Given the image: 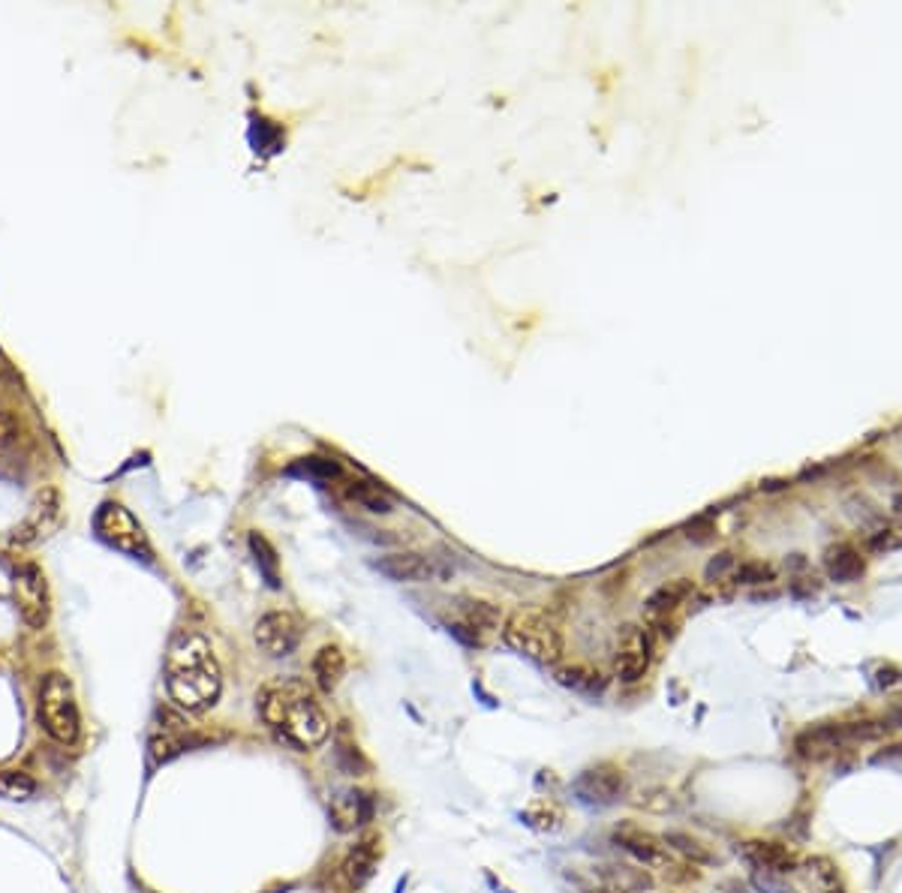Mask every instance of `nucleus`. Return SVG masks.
<instances>
[{
	"mask_svg": "<svg viewBox=\"0 0 902 893\" xmlns=\"http://www.w3.org/2000/svg\"><path fill=\"white\" fill-rule=\"evenodd\" d=\"M346 496L353 499L355 506L367 508V512H374V515H388V512L395 508V499H391L388 491H383V487L374 485V482H362V478H355V482L346 485Z\"/></svg>",
	"mask_w": 902,
	"mask_h": 893,
	"instance_id": "5701e85b",
	"label": "nucleus"
},
{
	"mask_svg": "<svg viewBox=\"0 0 902 893\" xmlns=\"http://www.w3.org/2000/svg\"><path fill=\"white\" fill-rule=\"evenodd\" d=\"M626 792V779H623V771H616L611 764H599V767H590L583 771L578 779H575V794L581 804L590 806H611L620 800V794Z\"/></svg>",
	"mask_w": 902,
	"mask_h": 893,
	"instance_id": "9d476101",
	"label": "nucleus"
},
{
	"mask_svg": "<svg viewBox=\"0 0 902 893\" xmlns=\"http://www.w3.org/2000/svg\"><path fill=\"white\" fill-rule=\"evenodd\" d=\"M343 674H346V656L341 653V647H334V644L322 647V650L316 653V659H313V677H316V684H320L322 692L337 689V684L343 680Z\"/></svg>",
	"mask_w": 902,
	"mask_h": 893,
	"instance_id": "4be33fe9",
	"label": "nucleus"
},
{
	"mask_svg": "<svg viewBox=\"0 0 902 893\" xmlns=\"http://www.w3.org/2000/svg\"><path fill=\"white\" fill-rule=\"evenodd\" d=\"M250 545H254V551H262L265 574H268V581H271V587L280 584V581H277V560H275V551L268 548V541H265L262 536H254V539H250Z\"/></svg>",
	"mask_w": 902,
	"mask_h": 893,
	"instance_id": "2f4dec72",
	"label": "nucleus"
},
{
	"mask_svg": "<svg viewBox=\"0 0 902 893\" xmlns=\"http://www.w3.org/2000/svg\"><path fill=\"white\" fill-rule=\"evenodd\" d=\"M888 722H891L893 728H902V704L891 707V710H888Z\"/></svg>",
	"mask_w": 902,
	"mask_h": 893,
	"instance_id": "c9c22d12",
	"label": "nucleus"
},
{
	"mask_svg": "<svg viewBox=\"0 0 902 893\" xmlns=\"http://www.w3.org/2000/svg\"><path fill=\"white\" fill-rule=\"evenodd\" d=\"M256 647L271 656V659H283L289 653H296L298 641H301V623L292 617L289 611H271L256 623Z\"/></svg>",
	"mask_w": 902,
	"mask_h": 893,
	"instance_id": "6e6552de",
	"label": "nucleus"
},
{
	"mask_svg": "<svg viewBox=\"0 0 902 893\" xmlns=\"http://www.w3.org/2000/svg\"><path fill=\"white\" fill-rule=\"evenodd\" d=\"M376 569L391 581H404V584H425V581H437L442 574L440 562L428 553H391L386 560L376 562Z\"/></svg>",
	"mask_w": 902,
	"mask_h": 893,
	"instance_id": "f8f14e48",
	"label": "nucleus"
},
{
	"mask_svg": "<svg viewBox=\"0 0 902 893\" xmlns=\"http://www.w3.org/2000/svg\"><path fill=\"white\" fill-rule=\"evenodd\" d=\"M595 875L605 882L608 891L614 893H638L647 891L649 875L644 870H635V867H626V863H605V867H595Z\"/></svg>",
	"mask_w": 902,
	"mask_h": 893,
	"instance_id": "aec40b11",
	"label": "nucleus"
},
{
	"mask_svg": "<svg viewBox=\"0 0 902 893\" xmlns=\"http://www.w3.org/2000/svg\"><path fill=\"white\" fill-rule=\"evenodd\" d=\"M893 508H896V515H900V518H902V494L893 496Z\"/></svg>",
	"mask_w": 902,
	"mask_h": 893,
	"instance_id": "e433bc0d",
	"label": "nucleus"
},
{
	"mask_svg": "<svg viewBox=\"0 0 902 893\" xmlns=\"http://www.w3.org/2000/svg\"><path fill=\"white\" fill-rule=\"evenodd\" d=\"M376 863H379V846H376V839H364V842H358L353 851H350V858H346V875H350V882L358 887V884H364L371 875H374Z\"/></svg>",
	"mask_w": 902,
	"mask_h": 893,
	"instance_id": "b1692460",
	"label": "nucleus"
},
{
	"mask_svg": "<svg viewBox=\"0 0 902 893\" xmlns=\"http://www.w3.org/2000/svg\"><path fill=\"white\" fill-rule=\"evenodd\" d=\"M36 792V783L22 771H0V800H28Z\"/></svg>",
	"mask_w": 902,
	"mask_h": 893,
	"instance_id": "393cba45",
	"label": "nucleus"
},
{
	"mask_svg": "<svg viewBox=\"0 0 902 893\" xmlns=\"http://www.w3.org/2000/svg\"><path fill=\"white\" fill-rule=\"evenodd\" d=\"M259 713H262L265 725L298 752L316 750L331 734L325 710L313 698L310 686L296 677H283V680L265 686L259 695Z\"/></svg>",
	"mask_w": 902,
	"mask_h": 893,
	"instance_id": "f257e3e1",
	"label": "nucleus"
},
{
	"mask_svg": "<svg viewBox=\"0 0 902 893\" xmlns=\"http://www.w3.org/2000/svg\"><path fill=\"white\" fill-rule=\"evenodd\" d=\"M689 593H692V584H689L686 578H677V581L659 587L656 593L649 595L644 614H647V620H653V623H659V620H665L668 614H674V611L689 599Z\"/></svg>",
	"mask_w": 902,
	"mask_h": 893,
	"instance_id": "6ab92c4d",
	"label": "nucleus"
},
{
	"mask_svg": "<svg viewBox=\"0 0 902 893\" xmlns=\"http://www.w3.org/2000/svg\"><path fill=\"white\" fill-rule=\"evenodd\" d=\"M731 566H734L731 553H719V560H713L707 566V578H719V574L726 572V569H731Z\"/></svg>",
	"mask_w": 902,
	"mask_h": 893,
	"instance_id": "f704fd0d",
	"label": "nucleus"
},
{
	"mask_svg": "<svg viewBox=\"0 0 902 893\" xmlns=\"http://www.w3.org/2000/svg\"><path fill=\"white\" fill-rule=\"evenodd\" d=\"M743 858L755 870L780 872V875L797 870V863H801L794 849H788L785 842H773V839H749V842H743Z\"/></svg>",
	"mask_w": 902,
	"mask_h": 893,
	"instance_id": "4468645a",
	"label": "nucleus"
},
{
	"mask_svg": "<svg viewBox=\"0 0 902 893\" xmlns=\"http://www.w3.org/2000/svg\"><path fill=\"white\" fill-rule=\"evenodd\" d=\"M560 684L572 686V689H578V692H583V695H595V692H602L605 680H602V674L593 671V668H581V665H575V668H566V671H560Z\"/></svg>",
	"mask_w": 902,
	"mask_h": 893,
	"instance_id": "a878e982",
	"label": "nucleus"
},
{
	"mask_svg": "<svg viewBox=\"0 0 902 893\" xmlns=\"http://www.w3.org/2000/svg\"><path fill=\"white\" fill-rule=\"evenodd\" d=\"M454 632L466 638L470 644H482L500 632V611L491 602H479V599H463L458 605V620H454Z\"/></svg>",
	"mask_w": 902,
	"mask_h": 893,
	"instance_id": "9b49d317",
	"label": "nucleus"
},
{
	"mask_svg": "<svg viewBox=\"0 0 902 893\" xmlns=\"http://www.w3.org/2000/svg\"><path fill=\"white\" fill-rule=\"evenodd\" d=\"M825 569L837 584H851L863 574V557L851 545H834L825 551Z\"/></svg>",
	"mask_w": 902,
	"mask_h": 893,
	"instance_id": "412c9836",
	"label": "nucleus"
},
{
	"mask_svg": "<svg viewBox=\"0 0 902 893\" xmlns=\"http://www.w3.org/2000/svg\"><path fill=\"white\" fill-rule=\"evenodd\" d=\"M797 875L809 893H846V882L830 858H809L797 863Z\"/></svg>",
	"mask_w": 902,
	"mask_h": 893,
	"instance_id": "a211bd4d",
	"label": "nucleus"
},
{
	"mask_svg": "<svg viewBox=\"0 0 902 893\" xmlns=\"http://www.w3.org/2000/svg\"><path fill=\"white\" fill-rule=\"evenodd\" d=\"M649 661H653V638L647 628L626 626L620 635V647H616L614 671L623 684H638L647 674Z\"/></svg>",
	"mask_w": 902,
	"mask_h": 893,
	"instance_id": "1a4fd4ad",
	"label": "nucleus"
},
{
	"mask_svg": "<svg viewBox=\"0 0 902 893\" xmlns=\"http://www.w3.org/2000/svg\"><path fill=\"white\" fill-rule=\"evenodd\" d=\"M734 578H738L740 584H767V581H773V569L767 566V562L749 560V562H740Z\"/></svg>",
	"mask_w": 902,
	"mask_h": 893,
	"instance_id": "bb28decb",
	"label": "nucleus"
},
{
	"mask_svg": "<svg viewBox=\"0 0 902 893\" xmlns=\"http://www.w3.org/2000/svg\"><path fill=\"white\" fill-rule=\"evenodd\" d=\"M614 842L620 846V849L626 851V854H632V858L638 860L641 867H649V870H665V872L680 870V860H677L672 846H668V842H665L662 837H656V833L644 830V827L632 825V821L616 827Z\"/></svg>",
	"mask_w": 902,
	"mask_h": 893,
	"instance_id": "0eeeda50",
	"label": "nucleus"
},
{
	"mask_svg": "<svg viewBox=\"0 0 902 893\" xmlns=\"http://www.w3.org/2000/svg\"><path fill=\"white\" fill-rule=\"evenodd\" d=\"M374 816V804L371 797L355 788H346L337 797H331V825L337 827L341 833H350L355 827H362Z\"/></svg>",
	"mask_w": 902,
	"mask_h": 893,
	"instance_id": "dca6fc26",
	"label": "nucleus"
},
{
	"mask_svg": "<svg viewBox=\"0 0 902 893\" xmlns=\"http://www.w3.org/2000/svg\"><path fill=\"white\" fill-rule=\"evenodd\" d=\"M193 743H196V738L184 728V719L175 717V713H163L160 725L151 734V755H154V761H169L190 750Z\"/></svg>",
	"mask_w": 902,
	"mask_h": 893,
	"instance_id": "2eb2a0df",
	"label": "nucleus"
},
{
	"mask_svg": "<svg viewBox=\"0 0 902 893\" xmlns=\"http://www.w3.org/2000/svg\"><path fill=\"white\" fill-rule=\"evenodd\" d=\"M503 641L515 653L541 665H554L562 656L560 628L541 611H515L503 626Z\"/></svg>",
	"mask_w": 902,
	"mask_h": 893,
	"instance_id": "7ed1b4c3",
	"label": "nucleus"
},
{
	"mask_svg": "<svg viewBox=\"0 0 902 893\" xmlns=\"http://www.w3.org/2000/svg\"><path fill=\"white\" fill-rule=\"evenodd\" d=\"M97 532L99 539L111 545L115 551L130 553V557H151L148 539H144V529L139 520L132 518L130 512L121 503H106L97 512Z\"/></svg>",
	"mask_w": 902,
	"mask_h": 893,
	"instance_id": "39448f33",
	"label": "nucleus"
},
{
	"mask_svg": "<svg viewBox=\"0 0 902 893\" xmlns=\"http://www.w3.org/2000/svg\"><path fill=\"white\" fill-rule=\"evenodd\" d=\"M848 740L851 743H863V740H881L888 734V725L881 722H846Z\"/></svg>",
	"mask_w": 902,
	"mask_h": 893,
	"instance_id": "c756f323",
	"label": "nucleus"
},
{
	"mask_svg": "<svg viewBox=\"0 0 902 893\" xmlns=\"http://www.w3.org/2000/svg\"><path fill=\"white\" fill-rule=\"evenodd\" d=\"M665 842L672 846L674 851H680V854H686V858L692 860H701V863H707V860H713V854L707 849H701V842H695V839H689L686 833H668L665 837Z\"/></svg>",
	"mask_w": 902,
	"mask_h": 893,
	"instance_id": "c85d7f7f",
	"label": "nucleus"
},
{
	"mask_svg": "<svg viewBox=\"0 0 902 893\" xmlns=\"http://www.w3.org/2000/svg\"><path fill=\"white\" fill-rule=\"evenodd\" d=\"M587 893H614V891H608V887H593V891H587Z\"/></svg>",
	"mask_w": 902,
	"mask_h": 893,
	"instance_id": "4c0bfd02",
	"label": "nucleus"
},
{
	"mask_svg": "<svg viewBox=\"0 0 902 893\" xmlns=\"http://www.w3.org/2000/svg\"><path fill=\"white\" fill-rule=\"evenodd\" d=\"M902 548V527H881L870 536V551L891 553Z\"/></svg>",
	"mask_w": 902,
	"mask_h": 893,
	"instance_id": "cd10ccee",
	"label": "nucleus"
},
{
	"mask_svg": "<svg viewBox=\"0 0 902 893\" xmlns=\"http://www.w3.org/2000/svg\"><path fill=\"white\" fill-rule=\"evenodd\" d=\"M57 515H61V499H57L55 491L49 487V491H43V494L33 499L28 518L22 520V527L15 529V541L28 545V541H36L40 536H45L49 529L55 527Z\"/></svg>",
	"mask_w": 902,
	"mask_h": 893,
	"instance_id": "f3484780",
	"label": "nucleus"
},
{
	"mask_svg": "<svg viewBox=\"0 0 902 893\" xmlns=\"http://www.w3.org/2000/svg\"><path fill=\"white\" fill-rule=\"evenodd\" d=\"M848 743L851 740H848L846 725H815L806 728L804 734H797L794 750L806 761H825L834 758L839 750H846Z\"/></svg>",
	"mask_w": 902,
	"mask_h": 893,
	"instance_id": "ddd939ff",
	"label": "nucleus"
},
{
	"mask_svg": "<svg viewBox=\"0 0 902 893\" xmlns=\"http://www.w3.org/2000/svg\"><path fill=\"white\" fill-rule=\"evenodd\" d=\"M752 884L759 887V893H794L788 884L782 882L780 872L755 870V872H752Z\"/></svg>",
	"mask_w": 902,
	"mask_h": 893,
	"instance_id": "7c9ffc66",
	"label": "nucleus"
},
{
	"mask_svg": "<svg viewBox=\"0 0 902 893\" xmlns=\"http://www.w3.org/2000/svg\"><path fill=\"white\" fill-rule=\"evenodd\" d=\"M15 437H19V428H15V421L7 419V416H0V452H7L12 442H15Z\"/></svg>",
	"mask_w": 902,
	"mask_h": 893,
	"instance_id": "72a5a7b5",
	"label": "nucleus"
},
{
	"mask_svg": "<svg viewBox=\"0 0 902 893\" xmlns=\"http://www.w3.org/2000/svg\"><path fill=\"white\" fill-rule=\"evenodd\" d=\"M221 686V665L214 659L211 641L205 635H198V632H190V628L178 632L172 644H169V656H165L169 698L181 710L202 713V710L217 704Z\"/></svg>",
	"mask_w": 902,
	"mask_h": 893,
	"instance_id": "f03ea898",
	"label": "nucleus"
},
{
	"mask_svg": "<svg viewBox=\"0 0 902 893\" xmlns=\"http://www.w3.org/2000/svg\"><path fill=\"white\" fill-rule=\"evenodd\" d=\"M876 684H879V689H884V692H893V689H902V674L896 671V668H879V671H876Z\"/></svg>",
	"mask_w": 902,
	"mask_h": 893,
	"instance_id": "473e14b6",
	"label": "nucleus"
},
{
	"mask_svg": "<svg viewBox=\"0 0 902 893\" xmlns=\"http://www.w3.org/2000/svg\"><path fill=\"white\" fill-rule=\"evenodd\" d=\"M40 722L45 734L61 746H73L78 740V707L73 686L64 674H49L40 689Z\"/></svg>",
	"mask_w": 902,
	"mask_h": 893,
	"instance_id": "20e7f679",
	"label": "nucleus"
},
{
	"mask_svg": "<svg viewBox=\"0 0 902 893\" xmlns=\"http://www.w3.org/2000/svg\"><path fill=\"white\" fill-rule=\"evenodd\" d=\"M12 595L19 614L28 626L43 628L52 614V599H49V584H45L43 569L36 562H22L12 572Z\"/></svg>",
	"mask_w": 902,
	"mask_h": 893,
	"instance_id": "423d86ee",
	"label": "nucleus"
}]
</instances>
